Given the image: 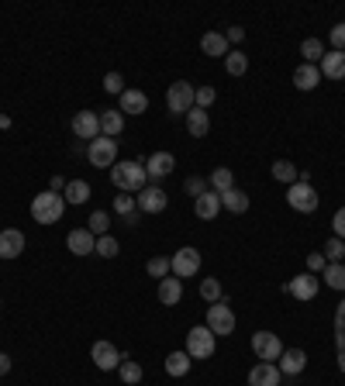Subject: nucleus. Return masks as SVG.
<instances>
[{"instance_id": "obj_35", "label": "nucleus", "mask_w": 345, "mask_h": 386, "mask_svg": "<svg viewBox=\"0 0 345 386\" xmlns=\"http://www.w3.org/2000/svg\"><path fill=\"white\" fill-rule=\"evenodd\" d=\"M211 186H214L218 193L231 190V186H235V176H231V169H228V166H218V169L211 173Z\"/></svg>"}, {"instance_id": "obj_43", "label": "nucleus", "mask_w": 345, "mask_h": 386, "mask_svg": "<svg viewBox=\"0 0 345 386\" xmlns=\"http://www.w3.org/2000/svg\"><path fill=\"white\" fill-rule=\"evenodd\" d=\"M200 297H204L207 303H218V300H221V283H218V279H204V283H200Z\"/></svg>"}, {"instance_id": "obj_12", "label": "nucleus", "mask_w": 345, "mask_h": 386, "mask_svg": "<svg viewBox=\"0 0 345 386\" xmlns=\"http://www.w3.org/2000/svg\"><path fill=\"white\" fill-rule=\"evenodd\" d=\"M90 358H94V365H97V369H104V372H107V369H118V365L125 362V358H121V352H118L111 341H94Z\"/></svg>"}, {"instance_id": "obj_15", "label": "nucleus", "mask_w": 345, "mask_h": 386, "mask_svg": "<svg viewBox=\"0 0 345 386\" xmlns=\"http://www.w3.org/2000/svg\"><path fill=\"white\" fill-rule=\"evenodd\" d=\"M21 252H25V235L18 228L0 231V259H18Z\"/></svg>"}, {"instance_id": "obj_48", "label": "nucleus", "mask_w": 345, "mask_h": 386, "mask_svg": "<svg viewBox=\"0 0 345 386\" xmlns=\"http://www.w3.org/2000/svg\"><path fill=\"white\" fill-rule=\"evenodd\" d=\"M331 228H335V238H342V242H345V207H338V211H335Z\"/></svg>"}, {"instance_id": "obj_32", "label": "nucleus", "mask_w": 345, "mask_h": 386, "mask_svg": "<svg viewBox=\"0 0 345 386\" xmlns=\"http://www.w3.org/2000/svg\"><path fill=\"white\" fill-rule=\"evenodd\" d=\"M224 69H228V76H245V69H249V56L245 52H228L224 56Z\"/></svg>"}, {"instance_id": "obj_31", "label": "nucleus", "mask_w": 345, "mask_h": 386, "mask_svg": "<svg viewBox=\"0 0 345 386\" xmlns=\"http://www.w3.org/2000/svg\"><path fill=\"white\" fill-rule=\"evenodd\" d=\"M273 180H280V183H290V186H293V183L300 180V173H297V166H293V162L276 159V162H273Z\"/></svg>"}, {"instance_id": "obj_28", "label": "nucleus", "mask_w": 345, "mask_h": 386, "mask_svg": "<svg viewBox=\"0 0 345 386\" xmlns=\"http://www.w3.org/2000/svg\"><path fill=\"white\" fill-rule=\"evenodd\" d=\"M200 49H204V56H228V39L221 32H207L200 39Z\"/></svg>"}, {"instance_id": "obj_18", "label": "nucleus", "mask_w": 345, "mask_h": 386, "mask_svg": "<svg viewBox=\"0 0 345 386\" xmlns=\"http://www.w3.org/2000/svg\"><path fill=\"white\" fill-rule=\"evenodd\" d=\"M276 362H280L276 369H280L283 376H300V372H304V365H307V355H304V348H286Z\"/></svg>"}, {"instance_id": "obj_20", "label": "nucleus", "mask_w": 345, "mask_h": 386, "mask_svg": "<svg viewBox=\"0 0 345 386\" xmlns=\"http://www.w3.org/2000/svg\"><path fill=\"white\" fill-rule=\"evenodd\" d=\"M317 83H321V69H317V66L300 63V66L293 69V87H297V90H314Z\"/></svg>"}, {"instance_id": "obj_1", "label": "nucleus", "mask_w": 345, "mask_h": 386, "mask_svg": "<svg viewBox=\"0 0 345 386\" xmlns=\"http://www.w3.org/2000/svg\"><path fill=\"white\" fill-rule=\"evenodd\" d=\"M111 180H114V186H118L121 193H142L149 173H145L142 162H114V166H111Z\"/></svg>"}, {"instance_id": "obj_24", "label": "nucleus", "mask_w": 345, "mask_h": 386, "mask_svg": "<svg viewBox=\"0 0 345 386\" xmlns=\"http://www.w3.org/2000/svg\"><path fill=\"white\" fill-rule=\"evenodd\" d=\"M149 111V97L142 90H125L121 94V114H145Z\"/></svg>"}, {"instance_id": "obj_2", "label": "nucleus", "mask_w": 345, "mask_h": 386, "mask_svg": "<svg viewBox=\"0 0 345 386\" xmlns=\"http://www.w3.org/2000/svg\"><path fill=\"white\" fill-rule=\"evenodd\" d=\"M63 211H66V197H59L56 190L35 193V200H32V217H35L39 224H56V221H63Z\"/></svg>"}, {"instance_id": "obj_5", "label": "nucleus", "mask_w": 345, "mask_h": 386, "mask_svg": "<svg viewBox=\"0 0 345 386\" xmlns=\"http://www.w3.org/2000/svg\"><path fill=\"white\" fill-rule=\"evenodd\" d=\"M286 204H290L293 211H300V214H314V211H317V193H314V186H311L307 180H297V183L286 190Z\"/></svg>"}, {"instance_id": "obj_13", "label": "nucleus", "mask_w": 345, "mask_h": 386, "mask_svg": "<svg viewBox=\"0 0 345 386\" xmlns=\"http://www.w3.org/2000/svg\"><path fill=\"white\" fill-rule=\"evenodd\" d=\"M73 135H76V138H87V142L101 138V114H94V111H80V114L73 118Z\"/></svg>"}, {"instance_id": "obj_33", "label": "nucleus", "mask_w": 345, "mask_h": 386, "mask_svg": "<svg viewBox=\"0 0 345 386\" xmlns=\"http://www.w3.org/2000/svg\"><path fill=\"white\" fill-rule=\"evenodd\" d=\"M87 197H90V183H83V180L66 183V204H87Z\"/></svg>"}, {"instance_id": "obj_30", "label": "nucleus", "mask_w": 345, "mask_h": 386, "mask_svg": "<svg viewBox=\"0 0 345 386\" xmlns=\"http://www.w3.org/2000/svg\"><path fill=\"white\" fill-rule=\"evenodd\" d=\"M190 362H194V358H190L187 352H169V355H166V372H169V376H187V372H190Z\"/></svg>"}, {"instance_id": "obj_3", "label": "nucleus", "mask_w": 345, "mask_h": 386, "mask_svg": "<svg viewBox=\"0 0 345 386\" xmlns=\"http://www.w3.org/2000/svg\"><path fill=\"white\" fill-rule=\"evenodd\" d=\"M194 94H197L194 83L176 80V83L169 87V94H166V107H169V114H190V111H194Z\"/></svg>"}, {"instance_id": "obj_10", "label": "nucleus", "mask_w": 345, "mask_h": 386, "mask_svg": "<svg viewBox=\"0 0 345 386\" xmlns=\"http://www.w3.org/2000/svg\"><path fill=\"white\" fill-rule=\"evenodd\" d=\"M317 286H321V279H317L314 272H300V276H293V279L286 283V293L297 297V300H304V303H311V300L317 297Z\"/></svg>"}, {"instance_id": "obj_25", "label": "nucleus", "mask_w": 345, "mask_h": 386, "mask_svg": "<svg viewBox=\"0 0 345 386\" xmlns=\"http://www.w3.org/2000/svg\"><path fill=\"white\" fill-rule=\"evenodd\" d=\"M125 131V114L121 111H101V135L118 138Z\"/></svg>"}, {"instance_id": "obj_27", "label": "nucleus", "mask_w": 345, "mask_h": 386, "mask_svg": "<svg viewBox=\"0 0 345 386\" xmlns=\"http://www.w3.org/2000/svg\"><path fill=\"white\" fill-rule=\"evenodd\" d=\"M221 207H228L231 214H245L249 211V193H242L238 186H231V190L221 193Z\"/></svg>"}, {"instance_id": "obj_16", "label": "nucleus", "mask_w": 345, "mask_h": 386, "mask_svg": "<svg viewBox=\"0 0 345 386\" xmlns=\"http://www.w3.org/2000/svg\"><path fill=\"white\" fill-rule=\"evenodd\" d=\"M194 211H197V217H200V221H214V217L221 214V193H218V190L200 193V197L194 200Z\"/></svg>"}, {"instance_id": "obj_23", "label": "nucleus", "mask_w": 345, "mask_h": 386, "mask_svg": "<svg viewBox=\"0 0 345 386\" xmlns=\"http://www.w3.org/2000/svg\"><path fill=\"white\" fill-rule=\"evenodd\" d=\"M335 352H338V369L345 372V300L335 310Z\"/></svg>"}, {"instance_id": "obj_51", "label": "nucleus", "mask_w": 345, "mask_h": 386, "mask_svg": "<svg viewBox=\"0 0 345 386\" xmlns=\"http://www.w3.org/2000/svg\"><path fill=\"white\" fill-rule=\"evenodd\" d=\"M0 128H11V118L8 114H0Z\"/></svg>"}, {"instance_id": "obj_41", "label": "nucleus", "mask_w": 345, "mask_h": 386, "mask_svg": "<svg viewBox=\"0 0 345 386\" xmlns=\"http://www.w3.org/2000/svg\"><path fill=\"white\" fill-rule=\"evenodd\" d=\"M121 248H118V238H111V235H101L97 238V255H104V259H114Z\"/></svg>"}, {"instance_id": "obj_39", "label": "nucleus", "mask_w": 345, "mask_h": 386, "mask_svg": "<svg viewBox=\"0 0 345 386\" xmlns=\"http://www.w3.org/2000/svg\"><path fill=\"white\" fill-rule=\"evenodd\" d=\"M107 224H111L107 211H94V214H90V224H87V231H94V235L101 238V235H107Z\"/></svg>"}, {"instance_id": "obj_50", "label": "nucleus", "mask_w": 345, "mask_h": 386, "mask_svg": "<svg viewBox=\"0 0 345 386\" xmlns=\"http://www.w3.org/2000/svg\"><path fill=\"white\" fill-rule=\"evenodd\" d=\"M11 372V358H8V352H0V376H8Z\"/></svg>"}, {"instance_id": "obj_49", "label": "nucleus", "mask_w": 345, "mask_h": 386, "mask_svg": "<svg viewBox=\"0 0 345 386\" xmlns=\"http://www.w3.org/2000/svg\"><path fill=\"white\" fill-rule=\"evenodd\" d=\"M224 39H228V42H242V39H245V28H238V25H231Z\"/></svg>"}, {"instance_id": "obj_4", "label": "nucleus", "mask_w": 345, "mask_h": 386, "mask_svg": "<svg viewBox=\"0 0 345 386\" xmlns=\"http://www.w3.org/2000/svg\"><path fill=\"white\" fill-rule=\"evenodd\" d=\"M187 355L190 358H211L214 355V331L204 324H197V328H190L187 331Z\"/></svg>"}, {"instance_id": "obj_22", "label": "nucleus", "mask_w": 345, "mask_h": 386, "mask_svg": "<svg viewBox=\"0 0 345 386\" xmlns=\"http://www.w3.org/2000/svg\"><path fill=\"white\" fill-rule=\"evenodd\" d=\"M321 76H328V80H342L345 76V52H324L321 56Z\"/></svg>"}, {"instance_id": "obj_29", "label": "nucleus", "mask_w": 345, "mask_h": 386, "mask_svg": "<svg viewBox=\"0 0 345 386\" xmlns=\"http://www.w3.org/2000/svg\"><path fill=\"white\" fill-rule=\"evenodd\" d=\"M114 211H118L121 217H128L132 224H135L138 214H142V211H138V200H135L132 193H118V197H114Z\"/></svg>"}, {"instance_id": "obj_19", "label": "nucleus", "mask_w": 345, "mask_h": 386, "mask_svg": "<svg viewBox=\"0 0 345 386\" xmlns=\"http://www.w3.org/2000/svg\"><path fill=\"white\" fill-rule=\"evenodd\" d=\"M173 166H176L173 152H152V156H149V162H145V173H149L152 180H163V176H169V173H173Z\"/></svg>"}, {"instance_id": "obj_46", "label": "nucleus", "mask_w": 345, "mask_h": 386, "mask_svg": "<svg viewBox=\"0 0 345 386\" xmlns=\"http://www.w3.org/2000/svg\"><path fill=\"white\" fill-rule=\"evenodd\" d=\"M324 266H328V259H324L321 252H311V255H307V272L317 276V272H324Z\"/></svg>"}, {"instance_id": "obj_37", "label": "nucleus", "mask_w": 345, "mask_h": 386, "mask_svg": "<svg viewBox=\"0 0 345 386\" xmlns=\"http://www.w3.org/2000/svg\"><path fill=\"white\" fill-rule=\"evenodd\" d=\"M321 248H324L321 255H324L328 262H342V255H345V242H342V238H328Z\"/></svg>"}, {"instance_id": "obj_26", "label": "nucleus", "mask_w": 345, "mask_h": 386, "mask_svg": "<svg viewBox=\"0 0 345 386\" xmlns=\"http://www.w3.org/2000/svg\"><path fill=\"white\" fill-rule=\"evenodd\" d=\"M187 131H190L194 138H204V135L211 131V118H207V111L194 107V111L187 114Z\"/></svg>"}, {"instance_id": "obj_21", "label": "nucleus", "mask_w": 345, "mask_h": 386, "mask_svg": "<svg viewBox=\"0 0 345 386\" xmlns=\"http://www.w3.org/2000/svg\"><path fill=\"white\" fill-rule=\"evenodd\" d=\"M183 300V283L176 279V276H166V279H159V303H166V307H176Z\"/></svg>"}, {"instance_id": "obj_47", "label": "nucleus", "mask_w": 345, "mask_h": 386, "mask_svg": "<svg viewBox=\"0 0 345 386\" xmlns=\"http://www.w3.org/2000/svg\"><path fill=\"white\" fill-rule=\"evenodd\" d=\"M328 39H331V45H335V52H345V21H342V25H335Z\"/></svg>"}, {"instance_id": "obj_34", "label": "nucleus", "mask_w": 345, "mask_h": 386, "mask_svg": "<svg viewBox=\"0 0 345 386\" xmlns=\"http://www.w3.org/2000/svg\"><path fill=\"white\" fill-rule=\"evenodd\" d=\"M324 286L345 290V266H342V262H328V266H324Z\"/></svg>"}, {"instance_id": "obj_7", "label": "nucleus", "mask_w": 345, "mask_h": 386, "mask_svg": "<svg viewBox=\"0 0 345 386\" xmlns=\"http://www.w3.org/2000/svg\"><path fill=\"white\" fill-rule=\"evenodd\" d=\"M207 328L214 331V338H218V334H231V331H235V314H231L228 300H218V303H211V307H207Z\"/></svg>"}, {"instance_id": "obj_6", "label": "nucleus", "mask_w": 345, "mask_h": 386, "mask_svg": "<svg viewBox=\"0 0 345 386\" xmlns=\"http://www.w3.org/2000/svg\"><path fill=\"white\" fill-rule=\"evenodd\" d=\"M87 156H90V166L111 169V166L118 162V142H114V138H107V135H101V138H94V142H90Z\"/></svg>"}, {"instance_id": "obj_8", "label": "nucleus", "mask_w": 345, "mask_h": 386, "mask_svg": "<svg viewBox=\"0 0 345 386\" xmlns=\"http://www.w3.org/2000/svg\"><path fill=\"white\" fill-rule=\"evenodd\" d=\"M252 352H255V358H262V362H276V358L283 355V345H280V338H276L273 331H255V334H252Z\"/></svg>"}, {"instance_id": "obj_36", "label": "nucleus", "mask_w": 345, "mask_h": 386, "mask_svg": "<svg viewBox=\"0 0 345 386\" xmlns=\"http://www.w3.org/2000/svg\"><path fill=\"white\" fill-rule=\"evenodd\" d=\"M149 276H159V279H166L169 272H173V259H166V255H156V259H149Z\"/></svg>"}, {"instance_id": "obj_11", "label": "nucleus", "mask_w": 345, "mask_h": 386, "mask_svg": "<svg viewBox=\"0 0 345 386\" xmlns=\"http://www.w3.org/2000/svg\"><path fill=\"white\" fill-rule=\"evenodd\" d=\"M135 200H138V211H142V214H163L166 204H169V197H166L163 186H145Z\"/></svg>"}, {"instance_id": "obj_44", "label": "nucleus", "mask_w": 345, "mask_h": 386, "mask_svg": "<svg viewBox=\"0 0 345 386\" xmlns=\"http://www.w3.org/2000/svg\"><path fill=\"white\" fill-rule=\"evenodd\" d=\"M183 190L197 200L200 193H207V180H200V176H187V183H183Z\"/></svg>"}, {"instance_id": "obj_38", "label": "nucleus", "mask_w": 345, "mask_h": 386, "mask_svg": "<svg viewBox=\"0 0 345 386\" xmlns=\"http://www.w3.org/2000/svg\"><path fill=\"white\" fill-rule=\"evenodd\" d=\"M300 56H304V59H307V63L314 66V63H317V59L324 56V45H321L317 39H307V42L300 45Z\"/></svg>"}, {"instance_id": "obj_40", "label": "nucleus", "mask_w": 345, "mask_h": 386, "mask_svg": "<svg viewBox=\"0 0 345 386\" xmlns=\"http://www.w3.org/2000/svg\"><path fill=\"white\" fill-rule=\"evenodd\" d=\"M121 379H125L128 386L142 383V365H138V362H132V358H125V362H121Z\"/></svg>"}, {"instance_id": "obj_14", "label": "nucleus", "mask_w": 345, "mask_h": 386, "mask_svg": "<svg viewBox=\"0 0 345 386\" xmlns=\"http://www.w3.org/2000/svg\"><path fill=\"white\" fill-rule=\"evenodd\" d=\"M66 248H70L73 255H90V252H97V235L87 231V228H76V231H70Z\"/></svg>"}, {"instance_id": "obj_45", "label": "nucleus", "mask_w": 345, "mask_h": 386, "mask_svg": "<svg viewBox=\"0 0 345 386\" xmlns=\"http://www.w3.org/2000/svg\"><path fill=\"white\" fill-rule=\"evenodd\" d=\"M104 90H107V94H125V80H121V73H107V76H104Z\"/></svg>"}, {"instance_id": "obj_17", "label": "nucleus", "mask_w": 345, "mask_h": 386, "mask_svg": "<svg viewBox=\"0 0 345 386\" xmlns=\"http://www.w3.org/2000/svg\"><path fill=\"white\" fill-rule=\"evenodd\" d=\"M280 379H283V372L273 362H259L249 372V386H280Z\"/></svg>"}, {"instance_id": "obj_9", "label": "nucleus", "mask_w": 345, "mask_h": 386, "mask_svg": "<svg viewBox=\"0 0 345 386\" xmlns=\"http://www.w3.org/2000/svg\"><path fill=\"white\" fill-rule=\"evenodd\" d=\"M200 272V252L197 248H176V255H173V276L176 279H187V276H197Z\"/></svg>"}, {"instance_id": "obj_42", "label": "nucleus", "mask_w": 345, "mask_h": 386, "mask_svg": "<svg viewBox=\"0 0 345 386\" xmlns=\"http://www.w3.org/2000/svg\"><path fill=\"white\" fill-rule=\"evenodd\" d=\"M218 100V94H214V87H200L197 94H194V107H200V111H207L211 104Z\"/></svg>"}]
</instances>
